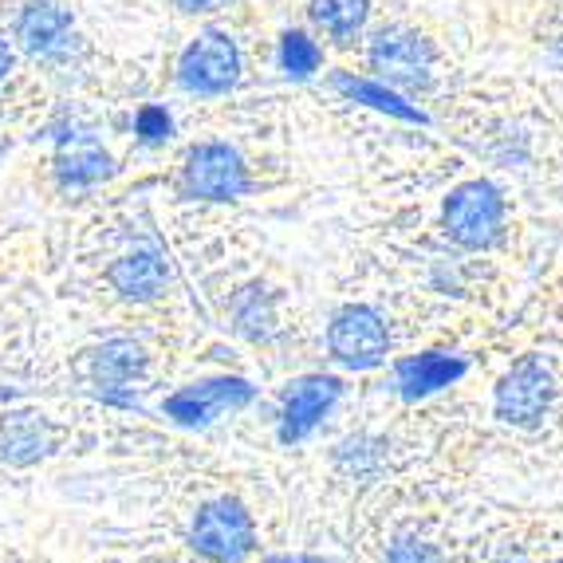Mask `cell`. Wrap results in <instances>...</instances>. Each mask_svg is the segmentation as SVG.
I'll use <instances>...</instances> for the list:
<instances>
[{"label": "cell", "instance_id": "cell-1", "mask_svg": "<svg viewBox=\"0 0 563 563\" xmlns=\"http://www.w3.org/2000/svg\"><path fill=\"white\" fill-rule=\"evenodd\" d=\"M445 233L461 249H493L505 233V198L493 181H465L445 198Z\"/></svg>", "mask_w": 563, "mask_h": 563}, {"label": "cell", "instance_id": "cell-2", "mask_svg": "<svg viewBox=\"0 0 563 563\" xmlns=\"http://www.w3.org/2000/svg\"><path fill=\"white\" fill-rule=\"evenodd\" d=\"M371 67L386 84L426 91L433 84V44L410 29H383L371 44Z\"/></svg>", "mask_w": 563, "mask_h": 563}, {"label": "cell", "instance_id": "cell-3", "mask_svg": "<svg viewBox=\"0 0 563 563\" xmlns=\"http://www.w3.org/2000/svg\"><path fill=\"white\" fill-rule=\"evenodd\" d=\"M253 517L244 512L241 500H209L194 520V548L213 563H241L253 552Z\"/></svg>", "mask_w": 563, "mask_h": 563}, {"label": "cell", "instance_id": "cell-4", "mask_svg": "<svg viewBox=\"0 0 563 563\" xmlns=\"http://www.w3.org/2000/svg\"><path fill=\"white\" fill-rule=\"evenodd\" d=\"M328 347L351 371H371L386 358L390 351V331H386L383 316L366 303H351L331 320L328 331Z\"/></svg>", "mask_w": 563, "mask_h": 563}, {"label": "cell", "instance_id": "cell-5", "mask_svg": "<svg viewBox=\"0 0 563 563\" xmlns=\"http://www.w3.org/2000/svg\"><path fill=\"white\" fill-rule=\"evenodd\" d=\"M555 398V386H552V375H548V366L540 358H520V363L508 366V375L500 378L497 386V418L508 426H536L540 418L548 413Z\"/></svg>", "mask_w": 563, "mask_h": 563}, {"label": "cell", "instance_id": "cell-6", "mask_svg": "<svg viewBox=\"0 0 563 563\" xmlns=\"http://www.w3.org/2000/svg\"><path fill=\"white\" fill-rule=\"evenodd\" d=\"M236 71H241V52L229 36L221 32H206L201 40L186 47L181 56V84L189 91L201 95H221L236 84Z\"/></svg>", "mask_w": 563, "mask_h": 563}, {"label": "cell", "instance_id": "cell-7", "mask_svg": "<svg viewBox=\"0 0 563 563\" xmlns=\"http://www.w3.org/2000/svg\"><path fill=\"white\" fill-rule=\"evenodd\" d=\"M186 189L194 198H206V201L241 198L244 189H249V174H244L241 154L221 146V142L194 151L186 162Z\"/></svg>", "mask_w": 563, "mask_h": 563}, {"label": "cell", "instance_id": "cell-8", "mask_svg": "<svg viewBox=\"0 0 563 563\" xmlns=\"http://www.w3.org/2000/svg\"><path fill=\"white\" fill-rule=\"evenodd\" d=\"M339 398V383L328 375H308L300 383L288 386L284 395V410H280V442H303L316 426L331 413Z\"/></svg>", "mask_w": 563, "mask_h": 563}, {"label": "cell", "instance_id": "cell-9", "mask_svg": "<svg viewBox=\"0 0 563 563\" xmlns=\"http://www.w3.org/2000/svg\"><path fill=\"white\" fill-rule=\"evenodd\" d=\"M249 402H253V386L244 383V378H213V383L189 386V390L174 395L166 402V413L174 422L206 426L221 410H236V406H249Z\"/></svg>", "mask_w": 563, "mask_h": 563}, {"label": "cell", "instance_id": "cell-10", "mask_svg": "<svg viewBox=\"0 0 563 563\" xmlns=\"http://www.w3.org/2000/svg\"><path fill=\"white\" fill-rule=\"evenodd\" d=\"M461 375H465V358L426 351V355L398 363V390H402V398H426L433 390H442V386L457 383Z\"/></svg>", "mask_w": 563, "mask_h": 563}, {"label": "cell", "instance_id": "cell-11", "mask_svg": "<svg viewBox=\"0 0 563 563\" xmlns=\"http://www.w3.org/2000/svg\"><path fill=\"white\" fill-rule=\"evenodd\" d=\"M20 40L36 56H56L71 40V20H67L64 9L40 0V4H29V12L20 16Z\"/></svg>", "mask_w": 563, "mask_h": 563}, {"label": "cell", "instance_id": "cell-12", "mask_svg": "<svg viewBox=\"0 0 563 563\" xmlns=\"http://www.w3.org/2000/svg\"><path fill=\"white\" fill-rule=\"evenodd\" d=\"M142 366H146V355H142V347L131 343V339H114V343H107V347H99L91 355V375L103 390L131 386L142 375Z\"/></svg>", "mask_w": 563, "mask_h": 563}, {"label": "cell", "instance_id": "cell-13", "mask_svg": "<svg viewBox=\"0 0 563 563\" xmlns=\"http://www.w3.org/2000/svg\"><path fill=\"white\" fill-rule=\"evenodd\" d=\"M111 284L122 296H131V300H151V296L162 291V284H166V264L158 261V253L142 249V253L122 256V261L114 264Z\"/></svg>", "mask_w": 563, "mask_h": 563}, {"label": "cell", "instance_id": "cell-14", "mask_svg": "<svg viewBox=\"0 0 563 563\" xmlns=\"http://www.w3.org/2000/svg\"><path fill=\"white\" fill-rule=\"evenodd\" d=\"M111 174V158L95 139L76 134L59 146V178L71 181V186H91V181L107 178Z\"/></svg>", "mask_w": 563, "mask_h": 563}, {"label": "cell", "instance_id": "cell-15", "mask_svg": "<svg viewBox=\"0 0 563 563\" xmlns=\"http://www.w3.org/2000/svg\"><path fill=\"white\" fill-rule=\"evenodd\" d=\"M47 445H52V430L32 413H16L0 430V457L12 465H29L40 453H47Z\"/></svg>", "mask_w": 563, "mask_h": 563}, {"label": "cell", "instance_id": "cell-16", "mask_svg": "<svg viewBox=\"0 0 563 563\" xmlns=\"http://www.w3.org/2000/svg\"><path fill=\"white\" fill-rule=\"evenodd\" d=\"M335 87L347 95V99H355V103H366V107H375V111L395 114V119H402V122H418V126L426 122V114L418 111V107H410L402 95H395L383 84H371V79H355V76H335Z\"/></svg>", "mask_w": 563, "mask_h": 563}, {"label": "cell", "instance_id": "cell-17", "mask_svg": "<svg viewBox=\"0 0 563 563\" xmlns=\"http://www.w3.org/2000/svg\"><path fill=\"white\" fill-rule=\"evenodd\" d=\"M366 12H371L366 0H311V20H316L331 40L358 36L366 24Z\"/></svg>", "mask_w": 563, "mask_h": 563}, {"label": "cell", "instance_id": "cell-18", "mask_svg": "<svg viewBox=\"0 0 563 563\" xmlns=\"http://www.w3.org/2000/svg\"><path fill=\"white\" fill-rule=\"evenodd\" d=\"M280 64L291 79H308L316 67H320V47L311 44L303 32H288L280 40Z\"/></svg>", "mask_w": 563, "mask_h": 563}, {"label": "cell", "instance_id": "cell-19", "mask_svg": "<svg viewBox=\"0 0 563 563\" xmlns=\"http://www.w3.org/2000/svg\"><path fill=\"white\" fill-rule=\"evenodd\" d=\"M386 563H445L442 560V552L433 544H426V540H398L390 552H386Z\"/></svg>", "mask_w": 563, "mask_h": 563}, {"label": "cell", "instance_id": "cell-20", "mask_svg": "<svg viewBox=\"0 0 563 563\" xmlns=\"http://www.w3.org/2000/svg\"><path fill=\"white\" fill-rule=\"evenodd\" d=\"M139 134L146 142H162L169 134V114L162 111V107H146V111L139 114Z\"/></svg>", "mask_w": 563, "mask_h": 563}, {"label": "cell", "instance_id": "cell-21", "mask_svg": "<svg viewBox=\"0 0 563 563\" xmlns=\"http://www.w3.org/2000/svg\"><path fill=\"white\" fill-rule=\"evenodd\" d=\"M217 4H225V0H178L181 12H209V9H217Z\"/></svg>", "mask_w": 563, "mask_h": 563}, {"label": "cell", "instance_id": "cell-22", "mask_svg": "<svg viewBox=\"0 0 563 563\" xmlns=\"http://www.w3.org/2000/svg\"><path fill=\"white\" fill-rule=\"evenodd\" d=\"M9 67H12V52H9V44L0 40V79L9 76Z\"/></svg>", "mask_w": 563, "mask_h": 563}, {"label": "cell", "instance_id": "cell-23", "mask_svg": "<svg viewBox=\"0 0 563 563\" xmlns=\"http://www.w3.org/2000/svg\"><path fill=\"white\" fill-rule=\"evenodd\" d=\"M268 563H311V560H300V555H296V560H291V555H276V560H268Z\"/></svg>", "mask_w": 563, "mask_h": 563}, {"label": "cell", "instance_id": "cell-24", "mask_svg": "<svg viewBox=\"0 0 563 563\" xmlns=\"http://www.w3.org/2000/svg\"><path fill=\"white\" fill-rule=\"evenodd\" d=\"M560 563H563V560H560Z\"/></svg>", "mask_w": 563, "mask_h": 563}]
</instances>
